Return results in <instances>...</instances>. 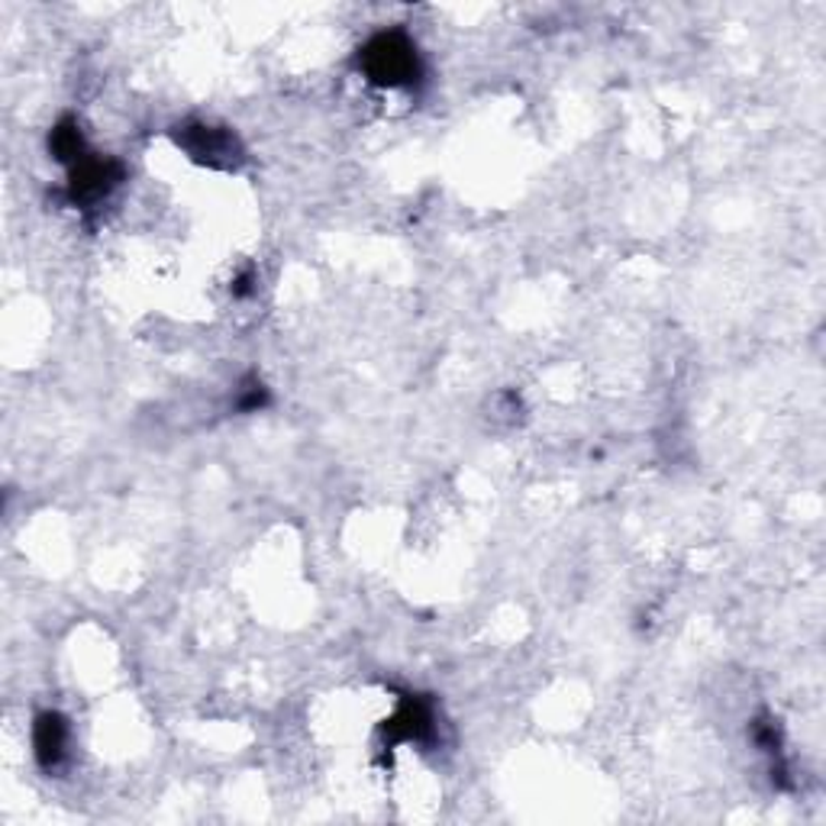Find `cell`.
Masks as SVG:
<instances>
[{
	"label": "cell",
	"mask_w": 826,
	"mask_h": 826,
	"mask_svg": "<svg viewBox=\"0 0 826 826\" xmlns=\"http://www.w3.org/2000/svg\"><path fill=\"white\" fill-rule=\"evenodd\" d=\"M362 69L375 84L398 87V84H411L420 74V62H416V49L408 36L381 33L362 49Z\"/></svg>",
	"instance_id": "obj_1"
},
{
	"label": "cell",
	"mask_w": 826,
	"mask_h": 826,
	"mask_svg": "<svg viewBox=\"0 0 826 826\" xmlns=\"http://www.w3.org/2000/svg\"><path fill=\"white\" fill-rule=\"evenodd\" d=\"M117 181H120V165L101 162V158H81L71 175V201L74 204L101 201Z\"/></svg>",
	"instance_id": "obj_2"
},
{
	"label": "cell",
	"mask_w": 826,
	"mask_h": 826,
	"mask_svg": "<svg viewBox=\"0 0 826 826\" xmlns=\"http://www.w3.org/2000/svg\"><path fill=\"white\" fill-rule=\"evenodd\" d=\"M33 746H36V758L52 768L59 765L62 756H66V746H69V727L59 713H43L36 720V730H33Z\"/></svg>",
	"instance_id": "obj_3"
},
{
	"label": "cell",
	"mask_w": 826,
	"mask_h": 826,
	"mask_svg": "<svg viewBox=\"0 0 826 826\" xmlns=\"http://www.w3.org/2000/svg\"><path fill=\"white\" fill-rule=\"evenodd\" d=\"M181 142L191 155L204 158V162H220L226 155H233V137L213 127H188L181 133Z\"/></svg>",
	"instance_id": "obj_4"
},
{
	"label": "cell",
	"mask_w": 826,
	"mask_h": 826,
	"mask_svg": "<svg viewBox=\"0 0 826 826\" xmlns=\"http://www.w3.org/2000/svg\"><path fill=\"white\" fill-rule=\"evenodd\" d=\"M433 720H429V710L420 704V700H408L388 723V736L391 743H411V740H423L429 733Z\"/></svg>",
	"instance_id": "obj_5"
}]
</instances>
